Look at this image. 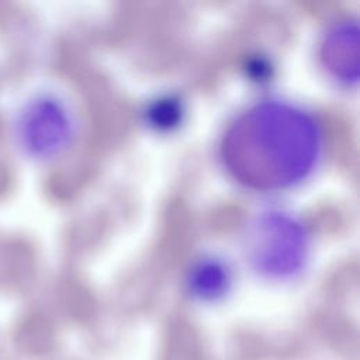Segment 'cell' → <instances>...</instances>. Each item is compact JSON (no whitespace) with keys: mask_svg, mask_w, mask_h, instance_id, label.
Here are the masks:
<instances>
[{"mask_svg":"<svg viewBox=\"0 0 360 360\" xmlns=\"http://www.w3.org/2000/svg\"><path fill=\"white\" fill-rule=\"evenodd\" d=\"M322 150L323 131L311 112L288 101L267 100L248 107L228 125L219 159L239 186L274 193L305 180Z\"/></svg>","mask_w":360,"mask_h":360,"instance_id":"1","label":"cell"},{"mask_svg":"<svg viewBox=\"0 0 360 360\" xmlns=\"http://www.w3.org/2000/svg\"><path fill=\"white\" fill-rule=\"evenodd\" d=\"M309 255V235L302 222L281 210L259 214L246 233L250 266L270 280H288L302 271Z\"/></svg>","mask_w":360,"mask_h":360,"instance_id":"2","label":"cell"},{"mask_svg":"<svg viewBox=\"0 0 360 360\" xmlns=\"http://www.w3.org/2000/svg\"><path fill=\"white\" fill-rule=\"evenodd\" d=\"M319 59L326 72L340 84L359 82V25L356 18H342L325 32Z\"/></svg>","mask_w":360,"mask_h":360,"instance_id":"3","label":"cell"},{"mask_svg":"<svg viewBox=\"0 0 360 360\" xmlns=\"http://www.w3.org/2000/svg\"><path fill=\"white\" fill-rule=\"evenodd\" d=\"M30 143L41 155H53L66 148L73 135V120L68 108L53 98L39 100L27 118Z\"/></svg>","mask_w":360,"mask_h":360,"instance_id":"4","label":"cell"},{"mask_svg":"<svg viewBox=\"0 0 360 360\" xmlns=\"http://www.w3.org/2000/svg\"><path fill=\"white\" fill-rule=\"evenodd\" d=\"M232 280V269L224 259L204 256L188 270L186 287L193 298L202 302H215L229 292Z\"/></svg>","mask_w":360,"mask_h":360,"instance_id":"5","label":"cell"},{"mask_svg":"<svg viewBox=\"0 0 360 360\" xmlns=\"http://www.w3.org/2000/svg\"><path fill=\"white\" fill-rule=\"evenodd\" d=\"M181 114L183 110L179 100L167 97L160 98L150 105L148 111V120L156 129H170L179 124Z\"/></svg>","mask_w":360,"mask_h":360,"instance_id":"6","label":"cell"}]
</instances>
